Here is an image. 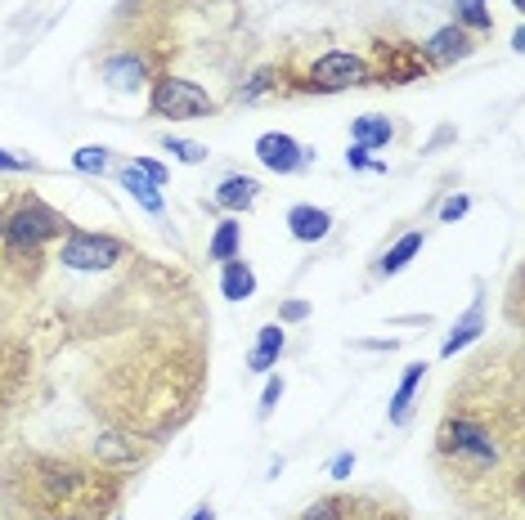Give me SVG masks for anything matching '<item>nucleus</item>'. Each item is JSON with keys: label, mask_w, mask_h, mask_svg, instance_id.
I'll use <instances>...</instances> for the list:
<instances>
[{"label": "nucleus", "mask_w": 525, "mask_h": 520, "mask_svg": "<svg viewBox=\"0 0 525 520\" xmlns=\"http://www.w3.org/2000/svg\"><path fill=\"white\" fill-rule=\"evenodd\" d=\"M436 458L449 462L454 471H499L503 462V435L472 408L449 404L445 422L436 431Z\"/></svg>", "instance_id": "1"}, {"label": "nucleus", "mask_w": 525, "mask_h": 520, "mask_svg": "<svg viewBox=\"0 0 525 520\" xmlns=\"http://www.w3.org/2000/svg\"><path fill=\"white\" fill-rule=\"evenodd\" d=\"M59 234H68V220H63L59 211H50L45 202H36V198L18 202V207L5 216L9 260H32L50 238H59Z\"/></svg>", "instance_id": "2"}, {"label": "nucleus", "mask_w": 525, "mask_h": 520, "mask_svg": "<svg viewBox=\"0 0 525 520\" xmlns=\"http://www.w3.org/2000/svg\"><path fill=\"white\" fill-rule=\"evenodd\" d=\"M153 117H167V122H202V117L216 113V99L198 86V81H184V77H158L153 81V95H149Z\"/></svg>", "instance_id": "3"}, {"label": "nucleus", "mask_w": 525, "mask_h": 520, "mask_svg": "<svg viewBox=\"0 0 525 520\" xmlns=\"http://www.w3.org/2000/svg\"><path fill=\"white\" fill-rule=\"evenodd\" d=\"M355 86H373V68H368V59H359L350 50L319 54L306 77V90H315V95H337V90H355Z\"/></svg>", "instance_id": "4"}, {"label": "nucleus", "mask_w": 525, "mask_h": 520, "mask_svg": "<svg viewBox=\"0 0 525 520\" xmlns=\"http://www.w3.org/2000/svg\"><path fill=\"white\" fill-rule=\"evenodd\" d=\"M126 256V247L108 234H86V229H72L63 234V247H59V260L68 269H108Z\"/></svg>", "instance_id": "5"}, {"label": "nucleus", "mask_w": 525, "mask_h": 520, "mask_svg": "<svg viewBox=\"0 0 525 520\" xmlns=\"http://www.w3.org/2000/svg\"><path fill=\"white\" fill-rule=\"evenodd\" d=\"M256 162L274 175H297L301 166L315 162V148H301L297 139L283 135V130H265V135L256 139Z\"/></svg>", "instance_id": "6"}, {"label": "nucleus", "mask_w": 525, "mask_h": 520, "mask_svg": "<svg viewBox=\"0 0 525 520\" xmlns=\"http://www.w3.org/2000/svg\"><path fill=\"white\" fill-rule=\"evenodd\" d=\"M377 59L382 63H377L373 77H382V86H409L427 72L422 50H409V45H377Z\"/></svg>", "instance_id": "7"}, {"label": "nucleus", "mask_w": 525, "mask_h": 520, "mask_svg": "<svg viewBox=\"0 0 525 520\" xmlns=\"http://www.w3.org/2000/svg\"><path fill=\"white\" fill-rule=\"evenodd\" d=\"M472 32H463L458 23H449V27H440L436 36H431L427 45H422V59L427 63H436V68H449V63H463V59H472Z\"/></svg>", "instance_id": "8"}, {"label": "nucleus", "mask_w": 525, "mask_h": 520, "mask_svg": "<svg viewBox=\"0 0 525 520\" xmlns=\"http://www.w3.org/2000/svg\"><path fill=\"white\" fill-rule=\"evenodd\" d=\"M288 234L297 238V243H324V238L333 234V211L297 202V207L288 211Z\"/></svg>", "instance_id": "9"}, {"label": "nucleus", "mask_w": 525, "mask_h": 520, "mask_svg": "<svg viewBox=\"0 0 525 520\" xmlns=\"http://www.w3.org/2000/svg\"><path fill=\"white\" fill-rule=\"evenodd\" d=\"M99 72H104V81L113 90H140L144 81H149V68H144V59L135 50H122V54H108L104 63H99Z\"/></svg>", "instance_id": "10"}, {"label": "nucleus", "mask_w": 525, "mask_h": 520, "mask_svg": "<svg viewBox=\"0 0 525 520\" xmlns=\"http://www.w3.org/2000/svg\"><path fill=\"white\" fill-rule=\"evenodd\" d=\"M485 332V296H476L472 305H467V314L454 323V332L445 337V346H440V359H454L458 350H467L472 341H481Z\"/></svg>", "instance_id": "11"}, {"label": "nucleus", "mask_w": 525, "mask_h": 520, "mask_svg": "<svg viewBox=\"0 0 525 520\" xmlns=\"http://www.w3.org/2000/svg\"><path fill=\"white\" fill-rule=\"evenodd\" d=\"M283 346H288V337H283V323H265V328L256 332V350L247 355V368H252V373H261V377H270L274 364H279V355H283Z\"/></svg>", "instance_id": "12"}, {"label": "nucleus", "mask_w": 525, "mask_h": 520, "mask_svg": "<svg viewBox=\"0 0 525 520\" xmlns=\"http://www.w3.org/2000/svg\"><path fill=\"white\" fill-rule=\"evenodd\" d=\"M422 377H427V364H409V368H404L400 386H395V395H391V408H386V422H391V426H404V422H409Z\"/></svg>", "instance_id": "13"}, {"label": "nucleus", "mask_w": 525, "mask_h": 520, "mask_svg": "<svg viewBox=\"0 0 525 520\" xmlns=\"http://www.w3.org/2000/svg\"><path fill=\"white\" fill-rule=\"evenodd\" d=\"M256 193H261V184H256L252 175H225L211 202H216L220 211H229V216H238V211H247L256 202Z\"/></svg>", "instance_id": "14"}, {"label": "nucleus", "mask_w": 525, "mask_h": 520, "mask_svg": "<svg viewBox=\"0 0 525 520\" xmlns=\"http://www.w3.org/2000/svg\"><path fill=\"white\" fill-rule=\"evenodd\" d=\"M220 296H225V301H247V296H256V274L243 256L220 260Z\"/></svg>", "instance_id": "15"}, {"label": "nucleus", "mask_w": 525, "mask_h": 520, "mask_svg": "<svg viewBox=\"0 0 525 520\" xmlns=\"http://www.w3.org/2000/svg\"><path fill=\"white\" fill-rule=\"evenodd\" d=\"M117 184H122V189L131 193V198L140 202L149 216H162V211H167V198H162V189L149 180V175L135 171V166H122V171H117Z\"/></svg>", "instance_id": "16"}, {"label": "nucleus", "mask_w": 525, "mask_h": 520, "mask_svg": "<svg viewBox=\"0 0 525 520\" xmlns=\"http://www.w3.org/2000/svg\"><path fill=\"white\" fill-rule=\"evenodd\" d=\"M95 458L108 462V467H135V462H140V444H135L131 435L108 431L95 440Z\"/></svg>", "instance_id": "17"}, {"label": "nucleus", "mask_w": 525, "mask_h": 520, "mask_svg": "<svg viewBox=\"0 0 525 520\" xmlns=\"http://www.w3.org/2000/svg\"><path fill=\"white\" fill-rule=\"evenodd\" d=\"M422 243H427V234H422V229H409L404 238H395V247H391V252H386L382 260H377V274H382V278L400 274V269H404L413 256L422 252Z\"/></svg>", "instance_id": "18"}, {"label": "nucleus", "mask_w": 525, "mask_h": 520, "mask_svg": "<svg viewBox=\"0 0 525 520\" xmlns=\"http://www.w3.org/2000/svg\"><path fill=\"white\" fill-rule=\"evenodd\" d=\"M395 139V126L377 113H364L350 122V144H364V148H386Z\"/></svg>", "instance_id": "19"}, {"label": "nucleus", "mask_w": 525, "mask_h": 520, "mask_svg": "<svg viewBox=\"0 0 525 520\" xmlns=\"http://www.w3.org/2000/svg\"><path fill=\"white\" fill-rule=\"evenodd\" d=\"M238 252H243V225H238V216H225L207 243V260H234Z\"/></svg>", "instance_id": "20"}, {"label": "nucleus", "mask_w": 525, "mask_h": 520, "mask_svg": "<svg viewBox=\"0 0 525 520\" xmlns=\"http://www.w3.org/2000/svg\"><path fill=\"white\" fill-rule=\"evenodd\" d=\"M41 480H45V494H50V503H63V498H72V494H77L81 471L72 467V462H50Z\"/></svg>", "instance_id": "21"}, {"label": "nucleus", "mask_w": 525, "mask_h": 520, "mask_svg": "<svg viewBox=\"0 0 525 520\" xmlns=\"http://www.w3.org/2000/svg\"><path fill=\"white\" fill-rule=\"evenodd\" d=\"M454 9H458V27L463 32H490L494 27V14L485 9V0H454Z\"/></svg>", "instance_id": "22"}, {"label": "nucleus", "mask_w": 525, "mask_h": 520, "mask_svg": "<svg viewBox=\"0 0 525 520\" xmlns=\"http://www.w3.org/2000/svg\"><path fill=\"white\" fill-rule=\"evenodd\" d=\"M72 166H77L81 175H104L108 171V148L104 144H86L72 153Z\"/></svg>", "instance_id": "23"}, {"label": "nucleus", "mask_w": 525, "mask_h": 520, "mask_svg": "<svg viewBox=\"0 0 525 520\" xmlns=\"http://www.w3.org/2000/svg\"><path fill=\"white\" fill-rule=\"evenodd\" d=\"M162 144H167V153L175 157V162H184V166L207 162V144H198V139H175V135H167Z\"/></svg>", "instance_id": "24"}, {"label": "nucleus", "mask_w": 525, "mask_h": 520, "mask_svg": "<svg viewBox=\"0 0 525 520\" xmlns=\"http://www.w3.org/2000/svg\"><path fill=\"white\" fill-rule=\"evenodd\" d=\"M346 498H319V503H310L301 520H346Z\"/></svg>", "instance_id": "25"}, {"label": "nucleus", "mask_w": 525, "mask_h": 520, "mask_svg": "<svg viewBox=\"0 0 525 520\" xmlns=\"http://www.w3.org/2000/svg\"><path fill=\"white\" fill-rule=\"evenodd\" d=\"M135 171H140V175H149V180L153 184H158V189H167V180H171V171H167V166H162V162H153V157H135Z\"/></svg>", "instance_id": "26"}, {"label": "nucleus", "mask_w": 525, "mask_h": 520, "mask_svg": "<svg viewBox=\"0 0 525 520\" xmlns=\"http://www.w3.org/2000/svg\"><path fill=\"white\" fill-rule=\"evenodd\" d=\"M467 211H472V198H467V193H454V198H445V207H440V220L454 225V220H463Z\"/></svg>", "instance_id": "27"}, {"label": "nucleus", "mask_w": 525, "mask_h": 520, "mask_svg": "<svg viewBox=\"0 0 525 520\" xmlns=\"http://www.w3.org/2000/svg\"><path fill=\"white\" fill-rule=\"evenodd\" d=\"M279 399H283V377H270L261 390V417H270L274 408H279Z\"/></svg>", "instance_id": "28"}, {"label": "nucleus", "mask_w": 525, "mask_h": 520, "mask_svg": "<svg viewBox=\"0 0 525 520\" xmlns=\"http://www.w3.org/2000/svg\"><path fill=\"white\" fill-rule=\"evenodd\" d=\"M301 319H310V301H297V296H292V301L279 305V323H301Z\"/></svg>", "instance_id": "29"}, {"label": "nucleus", "mask_w": 525, "mask_h": 520, "mask_svg": "<svg viewBox=\"0 0 525 520\" xmlns=\"http://www.w3.org/2000/svg\"><path fill=\"white\" fill-rule=\"evenodd\" d=\"M350 471H355V453H337V458L328 462V476L333 480H350Z\"/></svg>", "instance_id": "30"}, {"label": "nucleus", "mask_w": 525, "mask_h": 520, "mask_svg": "<svg viewBox=\"0 0 525 520\" xmlns=\"http://www.w3.org/2000/svg\"><path fill=\"white\" fill-rule=\"evenodd\" d=\"M373 148H364V144H350V153H346V166L350 171H368V166H373Z\"/></svg>", "instance_id": "31"}, {"label": "nucleus", "mask_w": 525, "mask_h": 520, "mask_svg": "<svg viewBox=\"0 0 525 520\" xmlns=\"http://www.w3.org/2000/svg\"><path fill=\"white\" fill-rule=\"evenodd\" d=\"M270 81H274V72H256V81H252V86L238 90V99H261L265 90H270Z\"/></svg>", "instance_id": "32"}, {"label": "nucleus", "mask_w": 525, "mask_h": 520, "mask_svg": "<svg viewBox=\"0 0 525 520\" xmlns=\"http://www.w3.org/2000/svg\"><path fill=\"white\" fill-rule=\"evenodd\" d=\"M32 157H14V153H5V148H0V171H32Z\"/></svg>", "instance_id": "33"}, {"label": "nucleus", "mask_w": 525, "mask_h": 520, "mask_svg": "<svg viewBox=\"0 0 525 520\" xmlns=\"http://www.w3.org/2000/svg\"><path fill=\"white\" fill-rule=\"evenodd\" d=\"M395 346H400L395 337H386V341H359V350H395Z\"/></svg>", "instance_id": "34"}, {"label": "nucleus", "mask_w": 525, "mask_h": 520, "mask_svg": "<svg viewBox=\"0 0 525 520\" xmlns=\"http://www.w3.org/2000/svg\"><path fill=\"white\" fill-rule=\"evenodd\" d=\"M193 520H216V512H211V503H202L198 512H193Z\"/></svg>", "instance_id": "35"}, {"label": "nucleus", "mask_w": 525, "mask_h": 520, "mask_svg": "<svg viewBox=\"0 0 525 520\" xmlns=\"http://www.w3.org/2000/svg\"><path fill=\"white\" fill-rule=\"evenodd\" d=\"M0 243H5V216H0Z\"/></svg>", "instance_id": "36"}, {"label": "nucleus", "mask_w": 525, "mask_h": 520, "mask_svg": "<svg viewBox=\"0 0 525 520\" xmlns=\"http://www.w3.org/2000/svg\"><path fill=\"white\" fill-rule=\"evenodd\" d=\"M512 5H517V9H521V5H525V0H512Z\"/></svg>", "instance_id": "37"}, {"label": "nucleus", "mask_w": 525, "mask_h": 520, "mask_svg": "<svg viewBox=\"0 0 525 520\" xmlns=\"http://www.w3.org/2000/svg\"><path fill=\"white\" fill-rule=\"evenodd\" d=\"M117 520H122V516H117Z\"/></svg>", "instance_id": "38"}, {"label": "nucleus", "mask_w": 525, "mask_h": 520, "mask_svg": "<svg viewBox=\"0 0 525 520\" xmlns=\"http://www.w3.org/2000/svg\"><path fill=\"white\" fill-rule=\"evenodd\" d=\"M50 520H54V516H50Z\"/></svg>", "instance_id": "39"}]
</instances>
